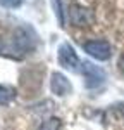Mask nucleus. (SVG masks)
<instances>
[{
    "label": "nucleus",
    "mask_w": 124,
    "mask_h": 130,
    "mask_svg": "<svg viewBox=\"0 0 124 130\" xmlns=\"http://www.w3.org/2000/svg\"><path fill=\"white\" fill-rule=\"evenodd\" d=\"M35 47H36V37H35L33 30L31 28H19V30H16L12 40H10L7 54L14 56V57H22V56L29 54Z\"/></svg>",
    "instance_id": "obj_1"
},
{
    "label": "nucleus",
    "mask_w": 124,
    "mask_h": 130,
    "mask_svg": "<svg viewBox=\"0 0 124 130\" xmlns=\"http://www.w3.org/2000/svg\"><path fill=\"white\" fill-rule=\"evenodd\" d=\"M59 64H60L62 68H66L67 71H72V73L81 71L83 61L78 57L74 47H72L69 42H64V43H60V47H59Z\"/></svg>",
    "instance_id": "obj_2"
},
{
    "label": "nucleus",
    "mask_w": 124,
    "mask_h": 130,
    "mask_svg": "<svg viewBox=\"0 0 124 130\" xmlns=\"http://www.w3.org/2000/svg\"><path fill=\"white\" fill-rule=\"evenodd\" d=\"M81 73H83V76H84V85L88 89H98L105 82V71L100 66H95L90 61H83Z\"/></svg>",
    "instance_id": "obj_3"
},
{
    "label": "nucleus",
    "mask_w": 124,
    "mask_h": 130,
    "mask_svg": "<svg viewBox=\"0 0 124 130\" xmlns=\"http://www.w3.org/2000/svg\"><path fill=\"white\" fill-rule=\"evenodd\" d=\"M83 49L97 61H107L110 57V43L107 40H90L83 45Z\"/></svg>",
    "instance_id": "obj_4"
},
{
    "label": "nucleus",
    "mask_w": 124,
    "mask_h": 130,
    "mask_svg": "<svg viewBox=\"0 0 124 130\" xmlns=\"http://www.w3.org/2000/svg\"><path fill=\"white\" fill-rule=\"evenodd\" d=\"M93 12L90 9H84L81 5H71L69 7V21L74 26H88L93 23Z\"/></svg>",
    "instance_id": "obj_5"
},
{
    "label": "nucleus",
    "mask_w": 124,
    "mask_h": 130,
    "mask_svg": "<svg viewBox=\"0 0 124 130\" xmlns=\"http://www.w3.org/2000/svg\"><path fill=\"white\" fill-rule=\"evenodd\" d=\"M50 89L55 95L64 97V95L72 92V85H71V82L67 80V76H64L62 73H53L50 78Z\"/></svg>",
    "instance_id": "obj_6"
},
{
    "label": "nucleus",
    "mask_w": 124,
    "mask_h": 130,
    "mask_svg": "<svg viewBox=\"0 0 124 130\" xmlns=\"http://www.w3.org/2000/svg\"><path fill=\"white\" fill-rule=\"evenodd\" d=\"M14 97H16V89L7 87V85H0V106L9 104Z\"/></svg>",
    "instance_id": "obj_7"
},
{
    "label": "nucleus",
    "mask_w": 124,
    "mask_h": 130,
    "mask_svg": "<svg viewBox=\"0 0 124 130\" xmlns=\"http://www.w3.org/2000/svg\"><path fill=\"white\" fill-rule=\"evenodd\" d=\"M40 130H62V123L59 118H48L40 125Z\"/></svg>",
    "instance_id": "obj_8"
},
{
    "label": "nucleus",
    "mask_w": 124,
    "mask_h": 130,
    "mask_svg": "<svg viewBox=\"0 0 124 130\" xmlns=\"http://www.w3.org/2000/svg\"><path fill=\"white\" fill-rule=\"evenodd\" d=\"M52 7L55 10V16L60 23V26H66V19H64V7H62V2L60 0H52Z\"/></svg>",
    "instance_id": "obj_9"
},
{
    "label": "nucleus",
    "mask_w": 124,
    "mask_h": 130,
    "mask_svg": "<svg viewBox=\"0 0 124 130\" xmlns=\"http://www.w3.org/2000/svg\"><path fill=\"white\" fill-rule=\"evenodd\" d=\"M24 4V0H0V5L2 7H7V9H16Z\"/></svg>",
    "instance_id": "obj_10"
},
{
    "label": "nucleus",
    "mask_w": 124,
    "mask_h": 130,
    "mask_svg": "<svg viewBox=\"0 0 124 130\" xmlns=\"http://www.w3.org/2000/svg\"><path fill=\"white\" fill-rule=\"evenodd\" d=\"M119 70L124 73V52L121 54V57H119Z\"/></svg>",
    "instance_id": "obj_11"
},
{
    "label": "nucleus",
    "mask_w": 124,
    "mask_h": 130,
    "mask_svg": "<svg viewBox=\"0 0 124 130\" xmlns=\"http://www.w3.org/2000/svg\"><path fill=\"white\" fill-rule=\"evenodd\" d=\"M4 50V45H2V40H0V52Z\"/></svg>",
    "instance_id": "obj_12"
},
{
    "label": "nucleus",
    "mask_w": 124,
    "mask_h": 130,
    "mask_svg": "<svg viewBox=\"0 0 124 130\" xmlns=\"http://www.w3.org/2000/svg\"><path fill=\"white\" fill-rule=\"evenodd\" d=\"M119 108H121V109H124V104H121V106H119Z\"/></svg>",
    "instance_id": "obj_13"
}]
</instances>
